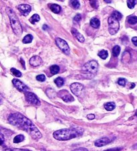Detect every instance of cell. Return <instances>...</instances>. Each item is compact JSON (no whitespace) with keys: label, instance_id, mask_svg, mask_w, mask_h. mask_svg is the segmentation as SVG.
I'll return each instance as SVG.
<instances>
[{"label":"cell","instance_id":"cell-1","mask_svg":"<svg viewBox=\"0 0 137 151\" xmlns=\"http://www.w3.org/2000/svg\"><path fill=\"white\" fill-rule=\"evenodd\" d=\"M8 122L13 126L23 130L30 135L35 140H39L42 137V134L32 121L20 113H14L8 117Z\"/></svg>","mask_w":137,"mask_h":151},{"label":"cell","instance_id":"cell-2","mask_svg":"<svg viewBox=\"0 0 137 151\" xmlns=\"http://www.w3.org/2000/svg\"><path fill=\"white\" fill-rule=\"evenodd\" d=\"M84 131V130L82 127H72L55 131L53 133V137L58 140H68L82 136Z\"/></svg>","mask_w":137,"mask_h":151},{"label":"cell","instance_id":"cell-3","mask_svg":"<svg viewBox=\"0 0 137 151\" xmlns=\"http://www.w3.org/2000/svg\"><path fill=\"white\" fill-rule=\"evenodd\" d=\"M6 10L7 14L9 18L10 24H11L13 32H14L15 35H17V37H20V36L22 35L23 31L22 25H21L20 21L18 19V17H17L16 14H15L14 10L10 8V7H6Z\"/></svg>","mask_w":137,"mask_h":151},{"label":"cell","instance_id":"cell-4","mask_svg":"<svg viewBox=\"0 0 137 151\" xmlns=\"http://www.w3.org/2000/svg\"><path fill=\"white\" fill-rule=\"evenodd\" d=\"M98 69V62L94 61V60H92L87 62L82 67V71L84 72H86L87 73L90 74H96L97 71Z\"/></svg>","mask_w":137,"mask_h":151},{"label":"cell","instance_id":"cell-5","mask_svg":"<svg viewBox=\"0 0 137 151\" xmlns=\"http://www.w3.org/2000/svg\"><path fill=\"white\" fill-rule=\"evenodd\" d=\"M109 23V32L110 35H114L117 33L120 28V24L118 20L115 19L114 17L110 16L108 19Z\"/></svg>","mask_w":137,"mask_h":151},{"label":"cell","instance_id":"cell-6","mask_svg":"<svg viewBox=\"0 0 137 151\" xmlns=\"http://www.w3.org/2000/svg\"><path fill=\"white\" fill-rule=\"evenodd\" d=\"M24 95L26 100L29 103L37 106H39L40 105V101H39L38 97H37L34 93L31 92H26L24 93Z\"/></svg>","mask_w":137,"mask_h":151},{"label":"cell","instance_id":"cell-7","mask_svg":"<svg viewBox=\"0 0 137 151\" xmlns=\"http://www.w3.org/2000/svg\"><path fill=\"white\" fill-rule=\"evenodd\" d=\"M56 43L58 47L61 49L63 53L66 55H69L70 53V49L69 46H68L67 42L61 38L58 37L56 39Z\"/></svg>","mask_w":137,"mask_h":151},{"label":"cell","instance_id":"cell-8","mask_svg":"<svg viewBox=\"0 0 137 151\" xmlns=\"http://www.w3.org/2000/svg\"><path fill=\"white\" fill-rule=\"evenodd\" d=\"M12 83L14 85V87L17 88V90L20 91L22 92H28V91L30 90V88L27 85H26L24 83H22L21 81L17 79H14L12 80Z\"/></svg>","mask_w":137,"mask_h":151},{"label":"cell","instance_id":"cell-9","mask_svg":"<svg viewBox=\"0 0 137 151\" xmlns=\"http://www.w3.org/2000/svg\"><path fill=\"white\" fill-rule=\"evenodd\" d=\"M58 97L61 98L64 102L69 103L72 102V101H74V99L72 95H70V93L66 90L60 91H59V93H58Z\"/></svg>","mask_w":137,"mask_h":151},{"label":"cell","instance_id":"cell-10","mask_svg":"<svg viewBox=\"0 0 137 151\" xmlns=\"http://www.w3.org/2000/svg\"><path fill=\"white\" fill-rule=\"evenodd\" d=\"M84 89V86L79 83H74L70 85V90L76 96H80Z\"/></svg>","mask_w":137,"mask_h":151},{"label":"cell","instance_id":"cell-11","mask_svg":"<svg viewBox=\"0 0 137 151\" xmlns=\"http://www.w3.org/2000/svg\"><path fill=\"white\" fill-rule=\"evenodd\" d=\"M17 9L23 16H27L31 12V7L28 4H21L17 6Z\"/></svg>","mask_w":137,"mask_h":151},{"label":"cell","instance_id":"cell-12","mask_svg":"<svg viewBox=\"0 0 137 151\" xmlns=\"http://www.w3.org/2000/svg\"><path fill=\"white\" fill-rule=\"evenodd\" d=\"M111 142V140H110L108 137H103L101 138L98 140H97L94 142V145L97 147H102L104 146H106L108 144H109Z\"/></svg>","mask_w":137,"mask_h":151},{"label":"cell","instance_id":"cell-13","mask_svg":"<svg viewBox=\"0 0 137 151\" xmlns=\"http://www.w3.org/2000/svg\"><path fill=\"white\" fill-rule=\"evenodd\" d=\"M42 63V59L38 55L31 57L30 60V64L33 67L39 66Z\"/></svg>","mask_w":137,"mask_h":151},{"label":"cell","instance_id":"cell-14","mask_svg":"<svg viewBox=\"0 0 137 151\" xmlns=\"http://www.w3.org/2000/svg\"><path fill=\"white\" fill-rule=\"evenodd\" d=\"M71 32H72V35L74 36V37L76 38V40H77L79 42H81V43L84 42V41H85L84 37H83L82 35L80 34V33L78 32L77 29H76L75 28H72Z\"/></svg>","mask_w":137,"mask_h":151},{"label":"cell","instance_id":"cell-15","mask_svg":"<svg viewBox=\"0 0 137 151\" xmlns=\"http://www.w3.org/2000/svg\"><path fill=\"white\" fill-rule=\"evenodd\" d=\"M90 24L92 26V27L94 28H98L100 27V25H101V22H100V20L96 17H93L92 18L90 22Z\"/></svg>","mask_w":137,"mask_h":151},{"label":"cell","instance_id":"cell-16","mask_svg":"<svg viewBox=\"0 0 137 151\" xmlns=\"http://www.w3.org/2000/svg\"><path fill=\"white\" fill-rule=\"evenodd\" d=\"M50 9L52 12H54V14H59L61 12V7L58 4H52L50 6Z\"/></svg>","mask_w":137,"mask_h":151},{"label":"cell","instance_id":"cell-17","mask_svg":"<svg viewBox=\"0 0 137 151\" xmlns=\"http://www.w3.org/2000/svg\"><path fill=\"white\" fill-rule=\"evenodd\" d=\"M104 106V109H106V110H107L108 111H111L112 110H114V109H115L116 105H115V103L113 102H109V103L105 104Z\"/></svg>","mask_w":137,"mask_h":151},{"label":"cell","instance_id":"cell-18","mask_svg":"<svg viewBox=\"0 0 137 151\" xmlns=\"http://www.w3.org/2000/svg\"><path fill=\"white\" fill-rule=\"evenodd\" d=\"M40 19V17H39V15L38 14H34L32 16L30 17V19H29L30 21V22L31 23H32V24H35L36 22H38Z\"/></svg>","mask_w":137,"mask_h":151},{"label":"cell","instance_id":"cell-19","mask_svg":"<svg viewBox=\"0 0 137 151\" xmlns=\"http://www.w3.org/2000/svg\"><path fill=\"white\" fill-rule=\"evenodd\" d=\"M120 52V47L118 45H116L112 49V55L117 57L118 55H119Z\"/></svg>","mask_w":137,"mask_h":151},{"label":"cell","instance_id":"cell-20","mask_svg":"<svg viewBox=\"0 0 137 151\" xmlns=\"http://www.w3.org/2000/svg\"><path fill=\"white\" fill-rule=\"evenodd\" d=\"M33 40V36L31 35V34H28L27 35H26L24 37L23 39V43H25V44H27V43H31V41Z\"/></svg>","mask_w":137,"mask_h":151},{"label":"cell","instance_id":"cell-21","mask_svg":"<svg viewBox=\"0 0 137 151\" xmlns=\"http://www.w3.org/2000/svg\"><path fill=\"white\" fill-rule=\"evenodd\" d=\"M50 72L52 74L56 75L59 73L60 67L59 66L56 65H52L50 67Z\"/></svg>","mask_w":137,"mask_h":151},{"label":"cell","instance_id":"cell-22","mask_svg":"<svg viewBox=\"0 0 137 151\" xmlns=\"http://www.w3.org/2000/svg\"><path fill=\"white\" fill-rule=\"evenodd\" d=\"M128 22L130 25H134L137 23V17L134 15H130L128 17Z\"/></svg>","mask_w":137,"mask_h":151},{"label":"cell","instance_id":"cell-23","mask_svg":"<svg viewBox=\"0 0 137 151\" xmlns=\"http://www.w3.org/2000/svg\"><path fill=\"white\" fill-rule=\"evenodd\" d=\"M54 83H56V85L58 86V87H61L62 86L64 85V81L62 77H58L57 79L54 80Z\"/></svg>","mask_w":137,"mask_h":151},{"label":"cell","instance_id":"cell-24","mask_svg":"<svg viewBox=\"0 0 137 151\" xmlns=\"http://www.w3.org/2000/svg\"><path fill=\"white\" fill-rule=\"evenodd\" d=\"M98 55L102 59H107L108 56H109V53H108V51L106 50H102L98 53Z\"/></svg>","mask_w":137,"mask_h":151},{"label":"cell","instance_id":"cell-25","mask_svg":"<svg viewBox=\"0 0 137 151\" xmlns=\"http://www.w3.org/2000/svg\"><path fill=\"white\" fill-rule=\"evenodd\" d=\"M24 136L22 134H19V135H17L16 137H14V143H20L21 142L23 141V140H24Z\"/></svg>","mask_w":137,"mask_h":151},{"label":"cell","instance_id":"cell-26","mask_svg":"<svg viewBox=\"0 0 137 151\" xmlns=\"http://www.w3.org/2000/svg\"><path fill=\"white\" fill-rule=\"evenodd\" d=\"M111 16L113 17H114L115 19H117L118 21L120 20L122 18V15L121 14V13H120L119 12H118V11H114V12H113Z\"/></svg>","mask_w":137,"mask_h":151},{"label":"cell","instance_id":"cell-27","mask_svg":"<svg viewBox=\"0 0 137 151\" xmlns=\"http://www.w3.org/2000/svg\"><path fill=\"white\" fill-rule=\"evenodd\" d=\"M70 3L71 4V6H72L74 9H78L80 8V2L77 1V0H75V1L74 0H73V1H70Z\"/></svg>","mask_w":137,"mask_h":151},{"label":"cell","instance_id":"cell-28","mask_svg":"<svg viewBox=\"0 0 137 151\" xmlns=\"http://www.w3.org/2000/svg\"><path fill=\"white\" fill-rule=\"evenodd\" d=\"M11 72H12V73L16 77H21L22 76V73H21L19 70H17L15 68H12Z\"/></svg>","mask_w":137,"mask_h":151},{"label":"cell","instance_id":"cell-29","mask_svg":"<svg viewBox=\"0 0 137 151\" xmlns=\"http://www.w3.org/2000/svg\"><path fill=\"white\" fill-rule=\"evenodd\" d=\"M136 4H137L136 0H128V1H127V6L129 9H133L134 6H136Z\"/></svg>","mask_w":137,"mask_h":151},{"label":"cell","instance_id":"cell-30","mask_svg":"<svg viewBox=\"0 0 137 151\" xmlns=\"http://www.w3.org/2000/svg\"><path fill=\"white\" fill-rule=\"evenodd\" d=\"M126 80L125 79H124V78H120V79L118 80V84L120 86H122V87H125L126 85Z\"/></svg>","mask_w":137,"mask_h":151},{"label":"cell","instance_id":"cell-31","mask_svg":"<svg viewBox=\"0 0 137 151\" xmlns=\"http://www.w3.org/2000/svg\"><path fill=\"white\" fill-rule=\"evenodd\" d=\"M36 79L40 82L45 81H46V76L44 75H39L36 77Z\"/></svg>","mask_w":137,"mask_h":151},{"label":"cell","instance_id":"cell-32","mask_svg":"<svg viewBox=\"0 0 137 151\" xmlns=\"http://www.w3.org/2000/svg\"><path fill=\"white\" fill-rule=\"evenodd\" d=\"M4 151H31L28 149H20V148H6Z\"/></svg>","mask_w":137,"mask_h":151},{"label":"cell","instance_id":"cell-33","mask_svg":"<svg viewBox=\"0 0 137 151\" xmlns=\"http://www.w3.org/2000/svg\"><path fill=\"white\" fill-rule=\"evenodd\" d=\"M82 19V16L80 14H77L76 15H75V17H74V23H78L80 22Z\"/></svg>","mask_w":137,"mask_h":151},{"label":"cell","instance_id":"cell-34","mask_svg":"<svg viewBox=\"0 0 137 151\" xmlns=\"http://www.w3.org/2000/svg\"><path fill=\"white\" fill-rule=\"evenodd\" d=\"M90 3L91 6H93L94 8H95V9L98 8V1H90Z\"/></svg>","mask_w":137,"mask_h":151},{"label":"cell","instance_id":"cell-35","mask_svg":"<svg viewBox=\"0 0 137 151\" xmlns=\"http://www.w3.org/2000/svg\"><path fill=\"white\" fill-rule=\"evenodd\" d=\"M122 149V148H110L109 150H106L104 151H120Z\"/></svg>","mask_w":137,"mask_h":151},{"label":"cell","instance_id":"cell-36","mask_svg":"<svg viewBox=\"0 0 137 151\" xmlns=\"http://www.w3.org/2000/svg\"><path fill=\"white\" fill-rule=\"evenodd\" d=\"M72 151H88V149L86 148H83V147H81V148H76V149Z\"/></svg>","mask_w":137,"mask_h":151},{"label":"cell","instance_id":"cell-37","mask_svg":"<svg viewBox=\"0 0 137 151\" xmlns=\"http://www.w3.org/2000/svg\"><path fill=\"white\" fill-rule=\"evenodd\" d=\"M132 42L135 46H137V37H134L132 38Z\"/></svg>","mask_w":137,"mask_h":151},{"label":"cell","instance_id":"cell-38","mask_svg":"<svg viewBox=\"0 0 137 151\" xmlns=\"http://www.w3.org/2000/svg\"><path fill=\"white\" fill-rule=\"evenodd\" d=\"M87 118H88L89 120H93L94 119H95V115L93 114H90L87 115Z\"/></svg>","mask_w":137,"mask_h":151},{"label":"cell","instance_id":"cell-39","mask_svg":"<svg viewBox=\"0 0 137 151\" xmlns=\"http://www.w3.org/2000/svg\"><path fill=\"white\" fill-rule=\"evenodd\" d=\"M1 145H3V144H4V135H3V134H1Z\"/></svg>","mask_w":137,"mask_h":151},{"label":"cell","instance_id":"cell-40","mask_svg":"<svg viewBox=\"0 0 137 151\" xmlns=\"http://www.w3.org/2000/svg\"><path fill=\"white\" fill-rule=\"evenodd\" d=\"M20 61H21V63H22V65H23V69H26V66H25V62H24V61H23V59H22V58H21L20 59Z\"/></svg>","mask_w":137,"mask_h":151},{"label":"cell","instance_id":"cell-41","mask_svg":"<svg viewBox=\"0 0 137 151\" xmlns=\"http://www.w3.org/2000/svg\"><path fill=\"white\" fill-rule=\"evenodd\" d=\"M48 28V26H47L46 25H44L43 26V29L45 30V31H46Z\"/></svg>","mask_w":137,"mask_h":151},{"label":"cell","instance_id":"cell-42","mask_svg":"<svg viewBox=\"0 0 137 151\" xmlns=\"http://www.w3.org/2000/svg\"><path fill=\"white\" fill-rule=\"evenodd\" d=\"M105 2H106V3H109V4H110V3H112V1H107V0H105L104 1Z\"/></svg>","mask_w":137,"mask_h":151},{"label":"cell","instance_id":"cell-43","mask_svg":"<svg viewBox=\"0 0 137 151\" xmlns=\"http://www.w3.org/2000/svg\"><path fill=\"white\" fill-rule=\"evenodd\" d=\"M133 148H135V149H137V144L134 145V147H133Z\"/></svg>","mask_w":137,"mask_h":151},{"label":"cell","instance_id":"cell-44","mask_svg":"<svg viewBox=\"0 0 137 151\" xmlns=\"http://www.w3.org/2000/svg\"><path fill=\"white\" fill-rule=\"evenodd\" d=\"M41 151H46V150H42Z\"/></svg>","mask_w":137,"mask_h":151}]
</instances>
